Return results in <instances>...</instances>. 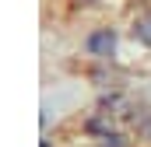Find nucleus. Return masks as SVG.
<instances>
[{"instance_id": "1", "label": "nucleus", "mask_w": 151, "mask_h": 147, "mask_svg": "<svg viewBox=\"0 0 151 147\" xmlns=\"http://www.w3.org/2000/svg\"><path fill=\"white\" fill-rule=\"evenodd\" d=\"M109 46H113V32H99V35L88 39V49H91V53H102V49H109Z\"/></svg>"}]
</instances>
